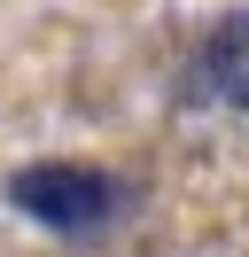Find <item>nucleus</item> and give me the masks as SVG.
Segmentation results:
<instances>
[{
	"instance_id": "f257e3e1",
	"label": "nucleus",
	"mask_w": 249,
	"mask_h": 257,
	"mask_svg": "<svg viewBox=\"0 0 249 257\" xmlns=\"http://www.w3.org/2000/svg\"><path fill=\"white\" fill-rule=\"evenodd\" d=\"M8 203L47 234H93L117 218V179L101 164H24L8 179Z\"/></svg>"
},
{
	"instance_id": "f03ea898",
	"label": "nucleus",
	"mask_w": 249,
	"mask_h": 257,
	"mask_svg": "<svg viewBox=\"0 0 249 257\" xmlns=\"http://www.w3.org/2000/svg\"><path fill=\"white\" fill-rule=\"evenodd\" d=\"M202 86L226 109H249V8L210 24V39H202Z\"/></svg>"
}]
</instances>
